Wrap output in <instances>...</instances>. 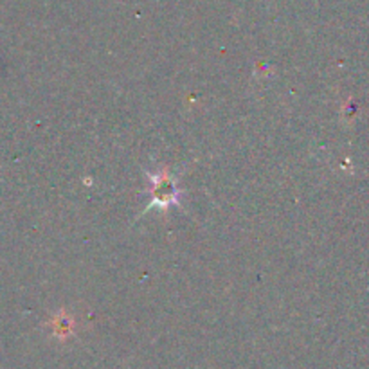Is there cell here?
Masks as SVG:
<instances>
[{"label": "cell", "mask_w": 369, "mask_h": 369, "mask_svg": "<svg viewBox=\"0 0 369 369\" xmlns=\"http://www.w3.org/2000/svg\"><path fill=\"white\" fill-rule=\"evenodd\" d=\"M148 179H150V195L151 204L148 209H168L173 204H179L180 199V187L177 186L173 175L168 170H160L157 173L148 171ZM146 209V211H148Z\"/></svg>", "instance_id": "1"}]
</instances>
